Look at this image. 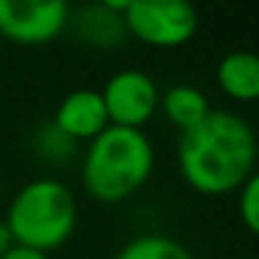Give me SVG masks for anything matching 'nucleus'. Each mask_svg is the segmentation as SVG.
Wrapping results in <instances>:
<instances>
[{"label":"nucleus","mask_w":259,"mask_h":259,"mask_svg":"<svg viewBox=\"0 0 259 259\" xmlns=\"http://www.w3.org/2000/svg\"><path fill=\"white\" fill-rule=\"evenodd\" d=\"M153 160V145L143 130L109 124L89 143L81 168L84 188L102 203H119L148 183Z\"/></svg>","instance_id":"f03ea898"},{"label":"nucleus","mask_w":259,"mask_h":259,"mask_svg":"<svg viewBox=\"0 0 259 259\" xmlns=\"http://www.w3.org/2000/svg\"><path fill=\"white\" fill-rule=\"evenodd\" d=\"M76 201L71 191L51 178L33 181L18 191L8 206L6 226L16 246L33 251H54L76 229Z\"/></svg>","instance_id":"7ed1b4c3"},{"label":"nucleus","mask_w":259,"mask_h":259,"mask_svg":"<svg viewBox=\"0 0 259 259\" xmlns=\"http://www.w3.org/2000/svg\"><path fill=\"white\" fill-rule=\"evenodd\" d=\"M11 246H16V244H13V239H11V231H8V226H6V224H0V256H3Z\"/></svg>","instance_id":"ddd939ff"},{"label":"nucleus","mask_w":259,"mask_h":259,"mask_svg":"<svg viewBox=\"0 0 259 259\" xmlns=\"http://www.w3.org/2000/svg\"><path fill=\"white\" fill-rule=\"evenodd\" d=\"M66 23L69 6L61 0H0V36L13 44H49Z\"/></svg>","instance_id":"39448f33"},{"label":"nucleus","mask_w":259,"mask_h":259,"mask_svg":"<svg viewBox=\"0 0 259 259\" xmlns=\"http://www.w3.org/2000/svg\"><path fill=\"white\" fill-rule=\"evenodd\" d=\"M0 259H49V254L33 251V249H26V246H11Z\"/></svg>","instance_id":"f8f14e48"},{"label":"nucleus","mask_w":259,"mask_h":259,"mask_svg":"<svg viewBox=\"0 0 259 259\" xmlns=\"http://www.w3.org/2000/svg\"><path fill=\"white\" fill-rule=\"evenodd\" d=\"M160 104H163L165 117H168L176 127H181L183 133H186V130H191V127H196L198 122H203V119L208 117V112H211L206 94H203L201 89L186 87V84L168 89Z\"/></svg>","instance_id":"1a4fd4ad"},{"label":"nucleus","mask_w":259,"mask_h":259,"mask_svg":"<svg viewBox=\"0 0 259 259\" xmlns=\"http://www.w3.org/2000/svg\"><path fill=\"white\" fill-rule=\"evenodd\" d=\"M256 160V135L234 112H208L186 130L178 145V165L186 183L206 196H224L246 183Z\"/></svg>","instance_id":"f257e3e1"},{"label":"nucleus","mask_w":259,"mask_h":259,"mask_svg":"<svg viewBox=\"0 0 259 259\" xmlns=\"http://www.w3.org/2000/svg\"><path fill=\"white\" fill-rule=\"evenodd\" d=\"M219 87L224 94L239 102L259 99V54L251 51H231L221 59L216 71Z\"/></svg>","instance_id":"6e6552de"},{"label":"nucleus","mask_w":259,"mask_h":259,"mask_svg":"<svg viewBox=\"0 0 259 259\" xmlns=\"http://www.w3.org/2000/svg\"><path fill=\"white\" fill-rule=\"evenodd\" d=\"M239 216L244 226L259 236V173H251L239 193Z\"/></svg>","instance_id":"9b49d317"},{"label":"nucleus","mask_w":259,"mask_h":259,"mask_svg":"<svg viewBox=\"0 0 259 259\" xmlns=\"http://www.w3.org/2000/svg\"><path fill=\"white\" fill-rule=\"evenodd\" d=\"M114 259H193V254L170 236L143 234L133 241H127Z\"/></svg>","instance_id":"9d476101"},{"label":"nucleus","mask_w":259,"mask_h":259,"mask_svg":"<svg viewBox=\"0 0 259 259\" xmlns=\"http://www.w3.org/2000/svg\"><path fill=\"white\" fill-rule=\"evenodd\" d=\"M102 99L107 107L109 124L130 130H143V124L155 114L160 104L155 81L138 69H124L114 74L107 81Z\"/></svg>","instance_id":"423d86ee"},{"label":"nucleus","mask_w":259,"mask_h":259,"mask_svg":"<svg viewBox=\"0 0 259 259\" xmlns=\"http://www.w3.org/2000/svg\"><path fill=\"white\" fill-rule=\"evenodd\" d=\"M124 28L155 49H176L193 38L198 13L186 0H135L122 13Z\"/></svg>","instance_id":"20e7f679"},{"label":"nucleus","mask_w":259,"mask_h":259,"mask_svg":"<svg viewBox=\"0 0 259 259\" xmlns=\"http://www.w3.org/2000/svg\"><path fill=\"white\" fill-rule=\"evenodd\" d=\"M56 130L69 140H94L109 127L107 107L99 92L76 89L56 109Z\"/></svg>","instance_id":"0eeeda50"}]
</instances>
